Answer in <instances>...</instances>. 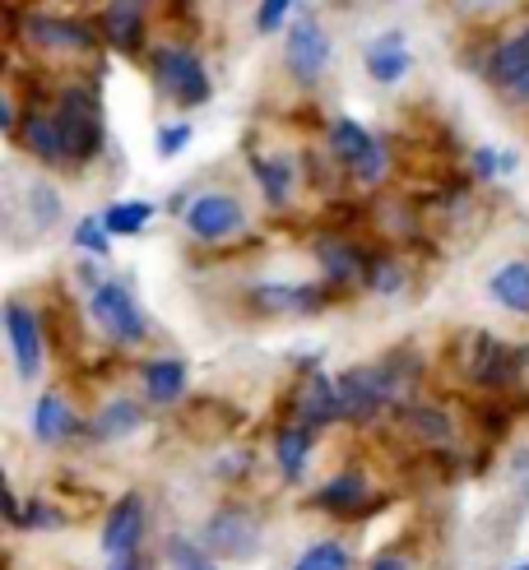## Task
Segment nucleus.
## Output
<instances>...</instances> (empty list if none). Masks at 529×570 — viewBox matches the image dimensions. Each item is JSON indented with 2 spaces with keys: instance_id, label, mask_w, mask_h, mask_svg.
Wrapping results in <instances>:
<instances>
[{
  "instance_id": "obj_1",
  "label": "nucleus",
  "mask_w": 529,
  "mask_h": 570,
  "mask_svg": "<svg viewBox=\"0 0 529 570\" xmlns=\"http://www.w3.org/2000/svg\"><path fill=\"white\" fill-rule=\"evenodd\" d=\"M154 83L163 98H173L177 107H200L209 102V70L200 66V56L190 47H154L149 51Z\"/></svg>"
},
{
  "instance_id": "obj_2",
  "label": "nucleus",
  "mask_w": 529,
  "mask_h": 570,
  "mask_svg": "<svg viewBox=\"0 0 529 570\" xmlns=\"http://www.w3.org/2000/svg\"><path fill=\"white\" fill-rule=\"evenodd\" d=\"M51 117H56V126H61L70 163H94L98 158V149H102V107H98L94 89H66Z\"/></svg>"
},
{
  "instance_id": "obj_3",
  "label": "nucleus",
  "mask_w": 529,
  "mask_h": 570,
  "mask_svg": "<svg viewBox=\"0 0 529 570\" xmlns=\"http://www.w3.org/2000/svg\"><path fill=\"white\" fill-rule=\"evenodd\" d=\"M186 218V233L195 242H228L242 233L246 223V209L237 205V195H223V190H205L190 199V209L182 214Z\"/></svg>"
},
{
  "instance_id": "obj_4",
  "label": "nucleus",
  "mask_w": 529,
  "mask_h": 570,
  "mask_svg": "<svg viewBox=\"0 0 529 570\" xmlns=\"http://www.w3.org/2000/svg\"><path fill=\"white\" fill-rule=\"evenodd\" d=\"M89 311H94V321L107 330L111 344H139V338L149 334L135 297L121 288V283H98L94 297H89Z\"/></svg>"
},
{
  "instance_id": "obj_5",
  "label": "nucleus",
  "mask_w": 529,
  "mask_h": 570,
  "mask_svg": "<svg viewBox=\"0 0 529 570\" xmlns=\"http://www.w3.org/2000/svg\"><path fill=\"white\" fill-rule=\"evenodd\" d=\"M284 61H288V75L297 83H316L330 66V38H325V28L316 14H297L293 28H288V51H284Z\"/></svg>"
},
{
  "instance_id": "obj_6",
  "label": "nucleus",
  "mask_w": 529,
  "mask_h": 570,
  "mask_svg": "<svg viewBox=\"0 0 529 570\" xmlns=\"http://www.w3.org/2000/svg\"><path fill=\"white\" fill-rule=\"evenodd\" d=\"M464 372H469V381H479L488 390H507L516 381V372H520V353H507L492 334H469Z\"/></svg>"
},
{
  "instance_id": "obj_7",
  "label": "nucleus",
  "mask_w": 529,
  "mask_h": 570,
  "mask_svg": "<svg viewBox=\"0 0 529 570\" xmlns=\"http://www.w3.org/2000/svg\"><path fill=\"white\" fill-rule=\"evenodd\" d=\"M145 543V497L139 492H126L117 505L107 510V524H102V552L111 561H126L139 552Z\"/></svg>"
},
{
  "instance_id": "obj_8",
  "label": "nucleus",
  "mask_w": 529,
  "mask_h": 570,
  "mask_svg": "<svg viewBox=\"0 0 529 570\" xmlns=\"http://www.w3.org/2000/svg\"><path fill=\"white\" fill-rule=\"evenodd\" d=\"M6 334H10V348H14L19 381H38V372H42V325L23 302L6 306Z\"/></svg>"
},
{
  "instance_id": "obj_9",
  "label": "nucleus",
  "mask_w": 529,
  "mask_h": 570,
  "mask_svg": "<svg viewBox=\"0 0 529 570\" xmlns=\"http://www.w3.org/2000/svg\"><path fill=\"white\" fill-rule=\"evenodd\" d=\"M205 538H209V548H214V552L251 557V552H256V543H261V524H256V515H251V510H242V505H223L218 515L209 520Z\"/></svg>"
},
{
  "instance_id": "obj_10",
  "label": "nucleus",
  "mask_w": 529,
  "mask_h": 570,
  "mask_svg": "<svg viewBox=\"0 0 529 570\" xmlns=\"http://www.w3.org/2000/svg\"><path fill=\"white\" fill-rule=\"evenodd\" d=\"M488 70L497 79V89H507L511 98L529 102V28H525V33H516V38H507L492 51Z\"/></svg>"
},
{
  "instance_id": "obj_11",
  "label": "nucleus",
  "mask_w": 529,
  "mask_h": 570,
  "mask_svg": "<svg viewBox=\"0 0 529 570\" xmlns=\"http://www.w3.org/2000/svg\"><path fill=\"white\" fill-rule=\"evenodd\" d=\"M28 38L47 51H94L98 38L89 23H75V19H51V14H33L28 19Z\"/></svg>"
},
{
  "instance_id": "obj_12",
  "label": "nucleus",
  "mask_w": 529,
  "mask_h": 570,
  "mask_svg": "<svg viewBox=\"0 0 529 570\" xmlns=\"http://www.w3.org/2000/svg\"><path fill=\"white\" fill-rule=\"evenodd\" d=\"M362 66H368V75H372L376 83H400V79L409 75V66H413V56H409V47H404V33H381V38H372L368 47H362Z\"/></svg>"
},
{
  "instance_id": "obj_13",
  "label": "nucleus",
  "mask_w": 529,
  "mask_h": 570,
  "mask_svg": "<svg viewBox=\"0 0 529 570\" xmlns=\"http://www.w3.org/2000/svg\"><path fill=\"white\" fill-rule=\"evenodd\" d=\"M19 139H23V149L38 154V163H47V167L70 163L66 139H61V126H56V117H47V111H38V107L19 121Z\"/></svg>"
},
{
  "instance_id": "obj_14",
  "label": "nucleus",
  "mask_w": 529,
  "mask_h": 570,
  "mask_svg": "<svg viewBox=\"0 0 529 570\" xmlns=\"http://www.w3.org/2000/svg\"><path fill=\"white\" fill-rule=\"evenodd\" d=\"M251 302L270 311V316H284V311H321L325 288H312V283H261V288L251 293Z\"/></svg>"
},
{
  "instance_id": "obj_15",
  "label": "nucleus",
  "mask_w": 529,
  "mask_h": 570,
  "mask_svg": "<svg viewBox=\"0 0 529 570\" xmlns=\"http://www.w3.org/2000/svg\"><path fill=\"white\" fill-rule=\"evenodd\" d=\"M145 6L149 0H111L102 23H107V38L117 51H139L145 47Z\"/></svg>"
},
{
  "instance_id": "obj_16",
  "label": "nucleus",
  "mask_w": 529,
  "mask_h": 570,
  "mask_svg": "<svg viewBox=\"0 0 529 570\" xmlns=\"http://www.w3.org/2000/svg\"><path fill=\"white\" fill-rule=\"evenodd\" d=\"M316 261H321V269H325V278L340 288V283H353V278H368V255H362L353 242H344V237H325V242H316Z\"/></svg>"
},
{
  "instance_id": "obj_17",
  "label": "nucleus",
  "mask_w": 529,
  "mask_h": 570,
  "mask_svg": "<svg viewBox=\"0 0 529 570\" xmlns=\"http://www.w3.org/2000/svg\"><path fill=\"white\" fill-rule=\"evenodd\" d=\"M488 293L501 311L511 316H529V261H507L497 265L492 278H488Z\"/></svg>"
},
{
  "instance_id": "obj_18",
  "label": "nucleus",
  "mask_w": 529,
  "mask_h": 570,
  "mask_svg": "<svg viewBox=\"0 0 529 570\" xmlns=\"http://www.w3.org/2000/svg\"><path fill=\"white\" fill-rule=\"evenodd\" d=\"M297 417H302V426H325L334 417H344V409H340V381H330V376L306 381L302 394H297Z\"/></svg>"
},
{
  "instance_id": "obj_19",
  "label": "nucleus",
  "mask_w": 529,
  "mask_h": 570,
  "mask_svg": "<svg viewBox=\"0 0 529 570\" xmlns=\"http://www.w3.org/2000/svg\"><path fill=\"white\" fill-rule=\"evenodd\" d=\"M139 381H145L149 404H177L186 394V362L182 357H154V362H145Z\"/></svg>"
},
{
  "instance_id": "obj_20",
  "label": "nucleus",
  "mask_w": 529,
  "mask_h": 570,
  "mask_svg": "<svg viewBox=\"0 0 529 570\" xmlns=\"http://www.w3.org/2000/svg\"><path fill=\"white\" fill-rule=\"evenodd\" d=\"M362 501H368V478L362 473H340V478H330L325 488L316 492V505L330 510V515H357Z\"/></svg>"
},
{
  "instance_id": "obj_21",
  "label": "nucleus",
  "mask_w": 529,
  "mask_h": 570,
  "mask_svg": "<svg viewBox=\"0 0 529 570\" xmlns=\"http://www.w3.org/2000/svg\"><path fill=\"white\" fill-rule=\"evenodd\" d=\"M330 149H334V158H340L349 173H353V167L376 149V135L362 130L353 117H334V121H330Z\"/></svg>"
},
{
  "instance_id": "obj_22",
  "label": "nucleus",
  "mask_w": 529,
  "mask_h": 570,
  "mask_svg": "<svg viewBox=\"0 0 529 570\" xmlns=\"http://www.w3.org/2000/svg\"><path fill=\"white\" fill-rule=\"evenodd\" d=\"M251 173H256L265 199L278 209V205H288V195H293V158L288 154H270V158H251Z\"/></svg>"
},
{
  "instance_id": "obj_23",
  "label": "nucleus",
  "mask_w": 529,
  "mask_h": 570,
  "mask_svg": "<svg viewBox=\"0 0 529 570\" xmlns=\"http://www.w3.org/2000/svg\"><path fill=\"white\" fill-rule=\"evenodd\" d=\"M70 432H75V413L66 409V399L61 394H42L33 404V436L42 445H56V441H66Z\"/></svg>"
},
{
  "instance_id": "obj_24",
  "label": "nucleus",
  "mask_w": 529,
  "mask_h": 570,
  "mask_svg": "<svg viewBox=\"0 0 529 570\" xmlns=\"http://www.w3.org/2000/svg\"><path fill=\"white\" fill-rule=\"evenodd\" d=\"M306 454H312V426H284V432L274 436V460H278V473H284L288 482L302 478L306 469Z\"/></svg>"
},
{
  "instance_id": "obj_25",
  "label": "nucleus",
  "mask_w": 529,
  "mask_h": 570,
  "mask_svg": "<svg viewBox=\"0 0 529 570\" xmlns=\"http://www.w3.org/2000/svg\"><path fill=\"white\" fill-rule=\"evenodd\" d=\"M139 422H145V409L130 404V399H111V404H102L94 432H98L102 441H121V436L139 432Z\"/></svg>"
},
{
  "instance_id": "obj_26",
  "label": "nucleus",
  "mask_w": 529,
  "mask_h": 570,
  "mask_svg": "<svg viewBox=\"0 0 529 570\" xmlns=\"http://www.w3.org/2000/svg\"><path fill=\"white\" fill-rule=\"evenodd\" d=\"M154 214H158V209L149 205V199H121V205H111V209L102 214V227H107L111 237H139Z\"/></svg>"
},
{
  "instance_id": "obj_27",
  "label": "nucleus",
  "mask_w": 529,
  "mask_h": 570,
  "mask_svg": "<svg viewBox=\"0 0 529 570\" xmlns=\"http://www.w3.org/2000/svg\"><path fill=\"white\" fill-rule=\"evenodd\" d=\"M404 426L413 436H423V441H432V445H441V441H451V417H445L441 409H423V404H409L404 413Z\"/></svg>"
},
{
  "instance_id": "obj_28",
  "label": "nucleus",
  "mask_w": 529,
  "mask_h": 570,
  "mask_svg": "<svg viewBox=\"0 0 529 570\" xmlns=\"http://www.w3.org/2000/svg\"><path fill=\"white\" fill-rule=\"evenodd\" d=\"M353 566V557H349V548L344 543H334V538H325V543H312L297 561H293V570H349Z\"/></svg>"
},
{
  "instance_id": "obj_29",
  "label": "nucleus",
  "mask_w": 529,
  "mask_h": 570,
  "mask_svg": "<svg viewBox=\"0 0 529 570\" xmlns=\"http://www.w3.org/2000/svg\"><path fill=\"white\" fill-rule=\"evenodd\" d=\"M167 561H173V570H218L200 548L186 543V538H173V543H167Z\"/></svg>"
},
{
  "instance_id": "obj_30",
  "label": "nucleus",
  "mask_w": 529,
  "mask_h": 570,
  "mask_svg": "<svg viewBox=\"0 0 529 570\" xmlns=\"http://www.w3.org/2000/svg\"><path fill=\"white\" fill-rule=\"evenodd\" d=\"M368 288H372V293H385V297L400 293V288H404V269H400L395 261H372V265H368Z\"/></svg>"
},
{
  "instance_id": "obj_31",
  "label": "nucleus",
  "mask_w": 529,
  "mask_h": 570,
  "mask_svg": "<svg viewBox=\"0 0 529 570\" xmlns=\"http://www.w3.org/2000/svg\"><path fill=\"white\" fill-rule=\"evenodd\" d=\"M28 209H33L38 227H51L56 218H61V199H56L51 186H33V190H28Z\"/></svg>"
},
{
  "instance_id": "obj_32",
  "label": "nucleus",
  "mask_w": 529,
  "mask_h": 570,
  "mask_svg": "<svg viewBox=\"0 0 529 570\" xmlns=\"http://www.w3.org/2000/svg\"><path fill=\"white\" fill-rule=\"evenodd\" d=\"M75 246H84L89 255H107V250H111V233L102 227V218H84V223L75 227Z\"/></svg>"
},
{
  "instance_id": "obj_33",
  "label": "nucleus",
  "mask_w": 529,
  "mask_h": 570,
  "mask_svg": "<svg viewBox=\"0 0 529 570\" xmlns=\"http://www.w3.org/2000/svg\"><path fill=\"white\" fill-rule=\"evenodd\" d=\"M381 177H385V145L376 139V149H372L368 158H362V163L353 167V181H357V186H376Z\"/></svg>"
},
{
  "instance_id": "obj_34",
  "label": "nucleus",
  "mask_w": 529,
  "mask_h": 570,
  "mask_svg": "<svg viewBox=\"0 0 529 570\" xmlns=\"http://www.w3.org/2000/svg\"><path fill=\"white\" fill-rule=\"evenodd\" d=\"M288 10H297L293 0H261V10H256V33H274V28L288 19Z\"/></svg>"
},
{
  "instance_id": "obj_35",
  "label": "nucleus",
  "mask_w": 529,
  "mask_h": 570,
  "mask_svg": "<svg viewBox=\"0 0 529 570\" xmlns=\"http://www.w3.org/2000/svg\"><path fill=\"white\" fill-rule=\"evenodd\" d=\"M186 145H190V126H186V121L167 126V130L158 135V154H163V158H177V154H182Z\"/></svg>"
},
{
  "instance_id": "obj_36",
  "label": "nucleus",
  "mask_w": 529,
  "mask_h": 570,
  "mask_svg": "<svg viewBox=\"0 0 529 570\" xmlns=\"http://www.w3.org/2000/svg\"><path fill=\"white\" fill-rule=\"evenodd\" d=\"M19 524H28V529H56V524H61V515H51V505H23L19 510Z\"/></svg>"
},
{
  "instance_id": "obj_37",
  "label": "nucleus",
  "mask_w": 529,
  "mask_h": 570,
  "mask_svg": "<svg viewBox=\"0 0 529 570\" xmlns=\"http://www.w3.org/2000/svg\"><path fill=\"white\" fill-rule=\"evenodd\" d=\"M473 173H479L483 181H488L492 173H501V154H492V149H479V154H473Z\"/></svg>"
},
{
  "instance_id": "obj_38",
  "label": "nucleus",
  "mask_w": 529,
  "mask_h": 570,
  "mask_svg": "<svg viewBox=\"0 0 529 570\" xmlns=\"http://www.w3.org/2000/svg\"><path fill=\"white\" fill-rule=\"evenodd\" d=\"M372 570H409V566H404L400 557H376V561H372Z\"/></svg>"
},
{
  "instance_id": "obj_39",
  "label": "nucleus",
  "mask_w": 529,
  "mask_h": 570,
  "mask_svg": "<svg viewBox=\"0 0 529 570\" xmlns=\"http://www.w3.org/2000/svg\"><path fill=\"white\" fill-rule=\"evenodd\" d=\"M111 570H149V566L139 557H126V561H111Z\"/></svg>"
},
{
  "instance_id": "obj_40",
  "label": "nucleus",
  "mask_w": 529,
  "mask_h": 570,
  "mask_svg": "<svg viewBox=\"0 0 529 570\" xmlns=\"http://www.w3.org/2000/svg\"><path fill=\"white\" fill-rule=\"evenodd\" d=\"M511 570H529V561H520V566H511Z\"/></svg>"
},
{
  "instance_id": "obj_41",
  "label": "nucleus",
  "mask_w": 529,
  "mask_h": 570,
  "mask_svg": "<svg viewBox=\"0 0 529 570\" xmlns=\"http://www.w3.org/2000/svg\"><path fill=\"white\" fill-rule=\"evenodd\" d=\"M520 362H529V348H525V353H520Z\"/></svg>"
}]
</instances>
